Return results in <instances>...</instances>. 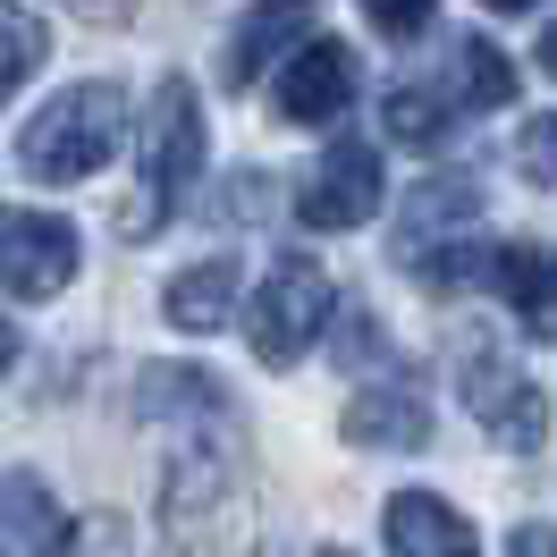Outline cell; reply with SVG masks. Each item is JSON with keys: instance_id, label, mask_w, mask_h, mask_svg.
<instances>
[{"instance_id": "6da1fadb", "label": "cell", "mask_w": 557, "mask_h": 557, "mask_svg": "<svg viewBox=\"0 0 557 557\" xmlns=\"http://www.w3.org/2000/svg\"><path fill=\"white\" fill-rule=\"evenodd\" d=\"M203 102L186 76H161L152 102H144V127H136V203H119V237H152L170 203L203 177Z\"/></svg>"}, {"instance_id": "7a4b0ae2", "label": "cell", "mask_w": 557, "mask_h": 557, "mask_svg": "<svg viewBox=\"0 0 557 557\" xmlns=\"http://www.w3.org/2000/svg\"><path fill=\"white\" fill-rule=\"evenodd\" d=\"M127 144V94L119 85H69L60 102H42L17 136V170L42 177V186H76L94 177Z\"/></svg>"}, {"instance_id": "3957f363", "label": "cell", "mask_w": 557, "mask_h": 557, "mask_svg": "<svg viewBox=\"0 0 557 557\" xmlns=\"http://www.w3.org/2000/svg\"><path fill=\"white\" fill-rule=\"evenodd\" d=\"M177 541H203V549L237 557L245 549V465H237V431L220 440H186L170 456V482H161Z\"/></svg>"}, {"instance_id": "277c9868", "label": "cell", "mask_w": 557, "mask_h": 557, "mask_svg": "<svg viewBox=\"0 0 557 557\" xmlns=\"http://www.w3.org/2000/svg\"><path fill=\"white\" fill-rule=\"evenodd\" d=\"M321 330H330V278H321V262L278 253L271 271H262V287H253V305H245L253 355H262L271 372H287V363H305V347H313Z\"/></svg>"}, {"instance_id": "5b68a950", "label": "cell", "mask_w": 557, "mask_h": 557, "mask_svg": "<svg viewBox=\"0 0 557 557\" xmlns=\"http://www.w3.org/2000/svg\"><path fill=\"white\" fill-rule=\"evenodd\" d=\"M465 406H473V422H482L498 448H516V456H532L541 440H549V406H541V388L523 381L498 347L465 355Z\"/></svg>"}, {"instance_id": "8992f818", "label": "cell", "mask_w": 557, "mask_h": 557, "mask_svg": "<svg viewBox=\"0 0 557 557\" xmlns=\"http://www.w3.org/2000/svg\"><path fill=\"white\" fill-rule=\"evenodd\" d=\"M0 262H9V296L35 305V296H60L85 262V237H76L60 211H9L0 220Z\"/></svg>"}, {"instance_id": "52a82bcc", "label": "cell", "mask_w": 557, "mask_h": 557, "mask_svg": "<svg viewBox=\"0 0 557 557\" xmlns=\"http://www.w3.org/2000/svg\"><path fill=\"white\" fill-rule=\"evenodd\" d=\"M136 422H152V431H170V422H177L186 440L237 431V414H228V381H220V372H195V363H144Z\"/></svg>"}, {"instance_id": "ba28073f", "label": "cell", "mask_w": 557, "mask_h": 557, "mask_svg": "<svg viewBox=\"0 0 557 557\" xmlns=\"http://www.w3.org/2000/svg\"><path fill=\"white\" fill-rule=\"evenodd\" d=\"M381 152L372 144H330L313 161V177H305V228H363L372 211H381Z\"/></svg>"}, {"instance_id": "9c48e42d", "label": "cell", "mask_w": 557, "mask_h": 557, "mask_svg": "<svg viewBox=\"0 0 557 557\" xmlns=\"http://www.w3.org/2000/svg\"><path fill=\"white\" fill-rule=\"evenodd\" d=\"M482 220V186L473 177H422L414 195L397 203V262L406 271H422L431 253H448V245H465V228Z\"/></svg>"}, {"instance_id": "30bf717a", "label": "cell", "mask_w": 557, "mask_h": 557, "mask_svg": "<svg viewBox=\"0 0 557 557\" xmlns=\"http://www.w3.org/2000/svg\"><path fill=\"white\" fill-rule=\"evenodd\" d=\"M338 440H347V448H422V440H431V397H422V381L397 372V381L355 388L347 414H338Z\"/></svg>"}, {"instance_id": "8fae6325", "label": "cell", "mask_w": 557, "mask_h": 557, "mask_svg": "<svg viewBox=\"0 0 557 557\" xmlns=\"http://www.w3.org/2000/svg\"><path fill=\"white\" fill-rule=\"evenodd\" d=\"M355 102V51L347 42H305L287 69H278V110L296 127H330Z\"/></svg>"}, {"instance_id": "7c38bea8", "label": "cell", "mask_w": 557, "mask_h": 557, "mask_svg": "<svg viewBox=\"0 0 557 557\" xmlns=\"http://www.w3.org/2000/svg\"><path fill=\"white\" fill-rule=\"evenodd\" d=\"M381 523H388V557H482L473 523L456 516L448 498H431V490H397Z\"/></svg>"}, {"instance_id": "4fadbf2b", "label": "cell", "mask_w": 557, "mask_h": 557, "mask_svg": "<svg viewBox=\"0 0 557 557\" xmlns=\"http://www.w3.org/2000/svg\"><path fill=\"white\" fill-rule=\"evenodd\" d=\"M287 42H296V51L313 42V0H262V9H245L237 35H228V85H253ZM278 69H287V60H278Z\"/></svg>"}, {"instance_id": "5bb4252c", "label": "cell", "mask_w": 557, "mask_h": 557, "mask_svg": "<svg viewBox=\"0 0 557 557\" xmlns=\"http://www.w3.org/2000/svg\"><path fill=\"white\" fill-rule=\"evenodd\" d=\"M490 287H498V296L523 313V330H532V338H557V253L507 245V253H498V271H490Z\"/></svg>"}, {"instance_id": "9a60e30c", "label": "cell", "mask_w": 557, "mask_h": 557, "mask_svg": "<svg viewBox=\"0 0 557 557\" xmlns=\"http://www.w3.org/2000/svg\"><path fill=\"white\" fill-rule=\"evenodd\" d=\"M161 313H170V330H228V313H237V262H195V271L170 278V296H161Z\"/></svg>"}, {"instance_id": "2e32d148", "label": "cell", "mask_w": 557, "mask_h": 557, "mask_svg": "<svg viewBox=\"0 0 557 557\" xmlns=\"http://www.w3.org/2000/svg\"><path fill=\"white\" fill-rule=\"evenodd\" d=\"M448 94L465 110H498V102H516V69H507V51L482 35H465L448 51Z\"/></svg>"}, {"instance_id": "e0dca14e", "label": "cell", "mask_w": 557, "mask_h": 557, "mask_svg": "<svg viewBox=\"0 0 557 557\" xmlns=\"http://www.w3.org/2000/svg\"><path fill=\"white\" fill-rule=\"evenodd\" d=\"M51 541H60V507L42 498L26 465H9V557H42Z\"/></svg>"}, {"instance_id": "ac0fdd59", "label": "cell", "mask_w": 557, "mask_h": 557, "mask_svg": "<svg viewBox=\"0 0 557 557\" xmlns=\"http://www.w3.org/2000/svg\"><path fill=\"white\" fill-rule=\"evenodd\" d=\"M381 119H388V136L414 144V152H431V144L448 136V102H440V94H422V85H388Z\"/></svg>"}, {"instance_id": "d6986e66", "label": "cell", "mask_w": 557, "mask_h": 557, "mask_svg": "<svg viewBox=\"0 0 557 557\" xmlns=\"http://www.w3.org/2000/svg\"><path fill=\"white\" fill-rule=\"evenodd\" d=\"M271 195H278V186H271L262 170H237L228 186H220V203H211V220H228V228H245V220H262V211H271Z\"/></svg>"}, {"instance_id": "ffe728a7", "label": "cell", "mask_w": 557, "mask_h": 557, "mask_svg": "<svg viewBox=\"0 0 557 557\" xmlns=\"http://www.w3.org/2000/svg\"><path fill=\"white\" fill-rule=\"evenodd\" d=\"M516 170L532 177V186H557V110H541L516 136Z\"/></svg>"}, {"instance_id": "44dd1931", "label": "cell", "mask_w": 557, "mask_h": 557, "mask_svg": "<svg viewBox=\"0 0 557 557\" xmlns=\"http://www.w3.org/2000/svg\"><path fill=\"white\" fill-rule=\"evenodd\" d=\"M42 69V17L26 0H9V85H26Z\"/></svg>"}, {"instance_id": "7402d4cb", "label": "cell", "mask_w": 557, "mask_h": 557, "mask_svg": "<svg viewBox=\"0 0 557 557\" xmlns=\"http://www.w3.org/2000/svg\"><path fill=\"white\" fill-rule=\"evenodd\" d=\"M42 557H119V523H110V516H85V523H69Z\"/></svg>"}, {"instance_id": "603a6c76", "label": "cell", "mask_w": 557, "mask_h": 557, "mask_svg": "<svg viewBox=\"0 0 557 557\" xmlns=\"http://www.w3.org/2000/svg\"><path fill=\"white\" fill-rule=\"evenodd\" d=\"M363 17H372L388 42H406V35H422V26H431V0H363Z\"/></svg>"}, {"instance_id": "cb8c5ba5", "label": "cell", "mask_w": 557, "mask_h": 557, "mask_svg": "<svg viewBox=\"0 0 557 557\" xmlns=\"http://www.w3.org/2000/svg\"><path fill=\"white\" fill-rule=\"evenodd\" d=\"M507 557H557V532L549 523H523L516 541H507Z\"/></svg>"}, {"instance_id": "d4e9b609", "label": "cell", "mask_w": 557, "mask_h": 557, "mask_svg": "<svg viewBox=\"0 0 557 557\" xmlns=\"http://www.w3.org/2000/svg\"><path fill=\"white\" fill-rule=\"evenodd\" d=\"M69 9H76V17H94V26H119L136 0H69Z\"/></svg>"}, {"instance_id": "484cf974", "label": "cell", "mask_w": 557, "mask_h": 557, "mask_svg": "<svg viewBox=\"0 0 557 557\" xmlns=\"http://www.w3.org/2000/svg\"><path fill=\"white\" fill-rule=\"evenodd\" d=\"M541 69H549V76H557V26H549V42H541Z\"/></svg>"}, {"instance_id": "4316f807", "label": "cell", "mask_w": 557, "mask_h": 557, "mask_svg": "<svg viewBox=\"0 0 557 557\" xmlns=\"http://www.w3.org/2000/svg\"><path fill=\"white\" fill-rule=\"evenodd\" d=\"M490 9H532V0H490Z\"/></svg>"}, {"instance_id": "83f0119b", "label": "cell", "mask_w": 557, "mask_h": 557, "mask_svg": "<svg viewBox=\"0 0 557 557\" xmlns=\"http://www.w3.org/2000/svg\"><path fill=\"white\" fill-rule=\"evenodd\" d=\"M313 557H347V549H313Z\"/></svg>"}]
</instances>
